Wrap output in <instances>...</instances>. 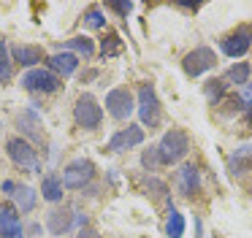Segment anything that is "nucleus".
Here are the masks:
<instances>
[{
  "label": "nucleus",
  "mask_w": 252,
  "mask_h": 238,
  "mask_svg": "<svg viewBox=\"0 0 252 238\" xmlns=\"http://www.w3.org/2000/svg\"><path fill=\"white\" fill-rule=\"evenodd\" d=\"M138 117H141V127L158 130L163 124V106H160L152 84H141V89H138Z\"/></svg>",
  "instance_id": "2"
},
{
  "label": "nucleus",
  "mask_w": 252,
  "mask_h": 238,
  "mask_svg": "<svg viewBox=\"0 0 252 238\" xmlns=\"http://www.w3.org/2000/svg\"><path fill=\"white\" fill-rule=\"evenodd\" d=\"M0 133H3V122H0Z\"/></svg>",
  "instance_id": "34"
},
{
  "label": "nucleus",
  "mask_w": 252,
  "mask_h": 238,
  "mask_svg": "<svg viewBox=\"0 0 252 238\" xmlns=\"http://www.w3.org/2000/svg\"><path fill=\"white\" fill-rule=\"evenodd\" d=\"M73 216H76V211L68 208V206L52 208L49 214H46V227H49L52 236H65V233L73 230Z\"/></svg>",
  "instance_id": "12"
},
{
  "label": "nucleus",
  "mask_w": 252,
  "mask_h": 238,
  "mask_svg": "<svg viewBox=\"0 0 252 238\" xmlns=\"http://www.w3.org/2000/svg\"><path fill=\"white\" fill-rule=\"evenodd\" d=\"M14 189H17V184H14V181H3V192L14 195Z\"/></svg>",
  "instance_id": "32"
},
{
  "label": "nucleus",
  "mask_w": 252,
  "mask_h": 238,
  "mask_svg": "<svg viewBox=\"0 0 252 238\" xmlns=\"http://www.w3.org/2000/svg\"><path fill=\"white\" fill-rule=\"evenodd\" d=\"M73 119H76L79 127L95 130V127H100V122H103V106L95 100V95L82 92L79 100H76V106H73Z\"/></svg>",
  "instance_id": "4"
},
{
  "label": "nucleus",
  "mask_w": 252,
  "mask_h": 238,
  "mask_svg": "<svg viewBox=\"0 0 252 238\" xmlns=\"http://www.w3.org/2000/svg\"><path fill=\"white\" fill-rule=\"evenodd\" d=\"M14 208L17 211H33L35 203H38V192H35L33 187H28V184H17V189H14Z\"/></svg>",
  "instance_id": "18"
},
{
  "label": "nucleus",
  "mask_w": 252,
  "mask_h": 238,
  "mask_svg": "<svg viewBox=\"0 0 252 238\" xmlns=\"http://www.w3.org/2000/svg\"><path fill=\"white\" fill-rule=\"evenodd\" d=\"M41 198L49 200V203H60L63 200V178L55 173H46L41 178Z\"/></svg>",
  "instance_id": "19"
},
{
  "label": "nucleus",
  "mask_w": 252,
  "mask_h": 238,
  "mask_svg": "<svg viewBox=\"0 0 252 238\" xmlns=\"http://www.w3.org/2000/svg\"><path fill=\"white\" fill-rule=\"evenodd\" d=\"M228 168H230L233 173H244V171H250V168H252V144L239 146V149H236L233 154H230Z\"/></svg>",
  "instance_id": "20"
},
{
  "label": "nucleus",
  "mask_w": 252,
  "mask_h": 238,
  "mask_svg": "<svg viewBox=\"0 0 252 238\" xmlns=\"http://www.w3.org/2000/svg\"><path fill=\"white\" fill-rule=\"evenodd\" d=\"M250 73H252L250 62H236V65H230L228 73H225V84L244 87V84H250Z\"/></svg>",
  "instance_id": "21"
},
{
  "label": "nucleus",
  "mask_w": 252,
  "mask_h": 238,
  "mask_svg": "<svg viewBox=\"0 0 252 238\" xmlns=\"http://www.w3.org/2000/svg\"><path fill=\"white\" fill-rule=\"evenodd\" d=\"M76 238H103L100 236L98 230H93V227H82V230H79V236Z\"/></svg>",
  "instance_id": "30"
},
{
  "label": "nucleus",
  "mask_w": 252,
  "mask_h": 238,
  "mask_svg": "<svg viewBox=\"0 0 252 238\" xmlns=\"http://www.w3.org/2000/svg\"><path fill=\"white\" fill-rule=\"evenodd\" d=\"M49 70L55 76H60V79H68V76H73L76 73V68H79V57L76 54H71V52H57V54H52L49 57Z\"/></svg>",
  "instance_id": "13"
},
{
  "label": "nucleus",
  "mask_w": 252,
  "mask_h": 238,
  "mask_svg": "<svg viewBox=\"0 0 252 238\" xmlns=\"http://www.w3.org/2000/svg\"><path fill=\"white\" fill-rule=\"evenodd\" d=\"M106 111H109L111 119H127L133 111H136V100H133V92L125 89V87H114L106 95Z\"/></svg>",
  "instance_id": "9"
},
{
  "label": "nucleus",
  "mask_w": 252,
  "mask_h": 238,
  "mask_svg": "<svg viewBox=\"0 0 252 238\" xmlns=\"http://www.w3.org/2000/svg\"><path fill=\"white\" fill-rule=\"evenodd\" d=\"M22 233V222L14 206H0V238H14Z\"/></svg>",
  "instance_id": "16"
},
{
  "label": "nucleus",
  "mask_w": 252,
  "mask_h": 238,
  "mask_svg": "<svg viewBox=\"0 0 252 238\" xmlns=\"http://www.w3.org/2000/svg\"><path fill=\"white\" fill-rule=\"evenodd\" d=\"M185 216L179 214V211L171 206L168 208V222H165V233H168V238H182L185 236Z\"/></svg>",
  "instance_id": "24"
},
{
  "label": "nucleus",
  "mask_w": 252,
  "mask_h": 238,
  "mask_svg": "<svg viewBox=\"0 0 252 238\" xmlns=\"http://www.w3.org/2000/svg\"><path fill=\"white\" fill-rule=\"evenodd\" d=\"M220 49H222V54H228L230 60H241L252 49V30L250 27H236L233 32H228V35L220 41Z\"/></svg>",
  "instance_id": "10"
},
{
  "label": "nucleus",
  "mask_w": 252,
  "mask_h": 238,
  "mask_svg": "<svg viewBox=\"0 0 252 238\" xmlns=\"http://www.w3.org/2000/svg\"><path fill=\"white\" fill-rule=\"evenodd\" d=\"M138 144H144V127L141 124H127V127L117 130L114 135L109 138V151H127V149H136Z\"/></svg>",
  "instance_id": "11"
},
{
  "label": "nucleus",
  "mask_w": 252,
  "mask_h": 238,
  "mask_svg": "<svg viewBox=\"0 0 252 238\" xmlns=\"http://www.w3.org/2000/svg\"><path fill=\"white\" fill-rule=\"evenodd\" d=\"M225 89H228V84H225V79H209L206 87H203V92H206V100L209 106H220V100L225 97Z\"/></svg>",
  "instance_id": "23"
},
{
  "label": "nucleus",
  "mask_w": 252,
  "mask_h": 238,
  "mask_svg": "<svg viewBox=\"0 0 252 238\" xmlns=\"http://www.w3.org/2000/svg\"><path fill=\"white\" fill-rule=\"evenodd\" d=\"M106 8L114 11V14H120V16H125V19H127V14L133 11V3H106Z\"/></svg>",
  "instance_id": "28"
},
{
  "label": "nucleus",
  "mask_w": 252,
  "mask_h": 238,
  "mask_svg": "<svg viewBox=\"0 0 252 238\" xmlns=\"http://www.w3.org/2000/svg\"><path fill=\"white\" fill-rule=\"evenodd\" d=\"M93 178H95V162L87 160V157H79V160L68 162L63 168V187L65 189H84Z\"/></svg>",
  "instance_id": "5"
},
{
  "label": "nucleus",
  "mask_w": 252,
  "mask_h": 238,
  "mask_svg": "<svg viewBox=\"0 0 252 238\" xmlns=\"http://www.w3.org/2000/svg\"><path fill=\"white\" fill-rule=\"evenodd\" d=\"M84 27H90V30H103L106 27V14L98 8V5H93L90 11H84Z\"/></svg>",
  "instance_id": "25"
},
{
  "label": "nucleus",
  "mask_w": 252,
  "mask_h": 238,
  "mask_svg": "<svg viewBox=\"0 0 252 238\" xmlns=\"http://www.w3.org/2000/svg\"><path fill=\"white\" fill-rule=\"evenodd\" d=\"M141 165H144V171H158V168H160L158 146H149V149H144V154H141Z\"/></svg>",
  "instance_id": "27"
},
{
  "label": "nucleus",
  "mask_w": 252,
  "mask_h": 238,
  "mask_svg": "<svg viewBox=\"0 0 252 238\" xmlns=\"http://www.w3.org/2000/svg\"><path fill=\"white\" fill-rule=\"evenodd\" d=\"M187 151H190V135L179 127H171L158 144L160 165H176L187 157Z\"/></svg>",
  "instance_id": "1"
},
{
  "label": "nucleus",
  "mask_w": 252,
  "mask_h": 238,
  "mask_svg": "<svg viewBox=\"0 0 252 238\" xmlns=\"http://www.w3.org/2000/svg\"><path fill=\"white\" fill-rule=\"evenodd\" d=\"M120 52H122L120 35H117V32H109V38H106L103 46H100V54H103V57H114V54H120Z\"/></svg>",
  "instance_id": "26"
},
{
  "label": "nucleus",
  "mask_w": 252,
  "mask_h": 238,
  "mask_svg": "<svg viewBox=\"0 0 252 238\" xmlns=\"http://www.w3.org/2000/svg\"><path fill=\"white\" fill-rule=\"evenodd\" d=\"M198 187H201V173H198L195 165H182L179 171H176V189H179L182 195H192L198 192Z\"/></svg>",
  "instance_id": "15"
},
{
  "label": "nucleus",
  "mask_w": 252,
  "mask_h": 238,
  "mask_svg": "<svg viewBox=\"0 0 252 238\" xmlns=\"http://www.w3.org/2000/svg\"><path fill=\"white\" fill-rule=\"evenodd\" d=\"M19 84L25 87L28 92H41V95H52L63 87V79L55 76L49 68H33L19 79Z\"/></svg>",
  "instance_id": "7"
},
{
  "label": "nucleus",
  "mask_w": 252,
  "mask_h": 238,
  "mask_svg": "<svg viewBox=\"0 0 252 238\" xmlns=\"http://www.w3.org/2000/svg\"><path fill=\"white\" fill-rule=\"evenodd\" d=\"M241 100H244V106H247V108H252V81L247 84V89H244V97H241Z\"/></svg>",
  "instance_id": "31"
},
{
  "label": "nucleus",
  "mask_w": 252,
  "mask_h": 238,
  "mask_svg": "<svg viewBox=\"0 0 252 238\" xmlns=\"http://www.w3.org/2000/svg\"><path fill=\"white\" fill-rule=\"evenodd\" d=\"M214 68H217V54L209 46H195L192 52L185 54V60H182V70H185L190 79H198L201 73H209V70H214Z\"/></svg>",
  "instance_id": "6"
},
{
  "label": "nucleus",
  "mask_w": 252,
  "mask_h": 238,
  "mask_svg": "<svg viewBox=\"0 0 252 238\" xmlns=\"http://www.w3.org/2000/svg\"><path fill=\"white\" fill-rule=\"evenodd\" d=\"M14 79V60L8 43L0 38V81H11Z\"/></svg>",
  "instance_id": "22"
},
{
  "label": "nucleus",
  "mask_w": 252,
  "mask_h": 238,
  "mask_svg": "<svg viewBox=\"0 0 252 238\" xmlns=\"http://www.w3.org/2000/svg\"><path fill=\"white\" fill-rule=\"evenodd\" d=\"M6 151L11 157V162L22 171L30 173H41V160H38V149H35L30 141H25L22 135H14L11 141L6 144Z\"/></svg>",
  "instance_id": "3"
},
{
  "label": "nucleus",
  "mask_w": 252,
  "mask_h": 238,
  "mask_svg": "<svg viewBox=\"0 0 252 238\" xmlns=\"http://www.w3.org/2000/svg\"><path fill=\"white\" fill-rule=\"evenodd\" d=\"M14 238H25V236H22V233H19V236H14Z\"/></svg>",
  "instance_id": "33"
},
{
  "label": "nucleus",
  "mask_w": 252,
  "mask_h": 238,
  "mask_svg": "<svg viewBox=\"0 0 252 238\" xmlns=\"http://www.w3.org/2000/svg\"><path fill=\"white\" fill-rule=\"evenodd\" d=\"M11 60H14V65H22V68L33 70L35 65L44 60V49H41V46H25V43H17V46H11Z\"/></svg>",
  "instance_id": "14"
},
{
  "label": "nucleus",
  "mask_w": 252,
  "mask_h": 238,
  "mask_svg": "<svg viewBox=\"0 0 252 238\" xmlns=\"http://www.w3.org/2000/svg\"><path fill=\"white\" fill-rule=\"evenodd\" d=\"M149 189H152L155 195H160V198H163V195L168 192V187H165L163 181H158V178H149Z\"/></svg>",
  "instance_id": "29"
},
{
  "label": "nucleus",
  "mask_w": 252,
  "mask_h": 238,
  "mask_svg": "<svg viewBox=\"0 0 252 238\" xmlns=\"http://www.w3.org/2000/svg\"><path fill=\"white\" fill-rule=\"evenodd\" d=\"M17 127H19V135L30 144H44L46 141V133H44V119L35 108H22L17 114Z\"/></svg>",
  "instance_id": "8"
},
{
  "label": "nucleus",
  "mask_w": 252,
  "mask_h": 238,
  "mask_svg": "<svg viewBox=\"0 0 252 238\" xmlns=\"http://www.w3.org/2000/svg\"><path fill=\"white\" fill-rule=\"evenodd\" d=\"M60 52H71V54H76V57L93 60L95 57V41L87 35H76V38H71V41H63Z\"/></svg>",
  "instance_id": "17"
}]
</instances>
